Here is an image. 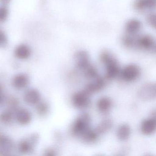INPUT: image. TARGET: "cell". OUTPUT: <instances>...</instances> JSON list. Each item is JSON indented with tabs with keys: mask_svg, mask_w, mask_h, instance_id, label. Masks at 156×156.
<instances>
[{
	"mask_svg": "<svg viewBox=\"0 0 156 156\" xmlns=\"http://www.w3.org/2000/svg\"><path fill=\"white\" fill-rule=\"evenodd\" d=\"M100 60L105 66L106 76L108 79H114L119 74V65L113 55L108 52H104L101 54Z\"/></svg>",
	"mask_w": 156,
	"mask_h": 156,
	"instance_id": "6da1fadb",
	"label": "cell"
},
{
	"mask_svg": "<svg viewBox=\"0 0 156 156\" xmlns=\"http://www.w3.org/2000/svg\"><path fill=\"white\" fill-rule=\"evenodd\" d=\"M91 118L87 113L79 115L74 121L71 127L72 134L81 137L87 131L90 129Z\"/></svg>",
	"mask_w": 156,
	"mask_h": 156,
	"instance_id": "7a4b0ae2",
	"label": "cell"
},
{
	"mask_svg": "<svg viewBox=\"0 0 156 156\" xmlns=\"http://www.w3.org/2000/svg\"><path fill=\"white\" fill-rule=\"evenodd\" d=\"M121 78L126 82H132L136 80L140 75V70L135 64H129L125 66L120 72Z\"/></svg>",
	"mask_w": 156,
	"mask_h": 156,
	"instance_id": "3957f363",
	"label": "cell"
},
{
	"mask_svg": "<svg viewBox=\"0 0 156 156\" xmlns=\"http://www.w3.org/2000/svg\"><path fill=\"white\" fill-rule=\"evenodd\" d=\"M138 96L141 100L149 101L155 99L156 96V86L155 83L145 84L138 91Z\"/></svg>",
	"mask_w": 156,
	"mask_h": 156,
	"instance_id": "277c9868",
	"label": "cell"
},
{
	"mask_svg": "<svg viewBox=\"0 0 156 156\" xmlns=\"http://www.w3.org/2000/svg\"><path fill=\"white\" fill-rule=\"evenodd\" d=\"M90 95L84 90L77 92L72 97V103L76 108H84L90 103Z\"/></svg>",
	"mask_w": 156,
	"mask_h": 156,
	"instance_id": "5b68a950",
	"label": "cell"
},
{
	"mask_svg": "<svg viewBox=\"0 0 156 156\" xmlns=\"http://www.w3.org/2000/svg\"><path fill=\"white\" fill-rule=\"evenodd\" d=\"M135 46L145 51H153L155 50V41L150 35H143L136 39Z\"/></svg>",
	"mask_w": 156,
	"mask_h": 156,
	"instance_id": "8992f818",
	"label": "cell"
},
{
	"mask_svg": "<svg viewBox=\"0 0 156 156\" xmlns=\"http://www.w3.org/2000/svg\"><path fill=\"white\" fill-rule=\"evenodd\" d=\"M75 61L77 68L82 71H83L91 65L89 55L85 51L77 52L75 55Z\"/></svg>",
	"mask_w": 156,
	"mask_h": 156,
	"instance_id": "52a82bcc",
	"label": "cell"
},
{
	"mask_svg": "<svg viewBox=\"0 0 156 156\" xmlns=\"http://www.w3.org/2000/svg\"><path fill=\"white\" fill-rule=\"evenodd\" d=\"M105 85V82L102 77L98 76L94 81L87 84L85 87L84 91L89 95L100 91Z\"/></svg>",
	"mask_w": 156,
	"mask_h": 156,
	"instance_id": "ba28073f",
	"label": "cell"
},
{
	"mask_svg": "<svg viewBox=\"0 0 156 156\" xmlns=\"http://www.w3.org/2000/svg\"><path fill=\"white\" fill-rule=\"evenodd\" d=\"M24 100L29 105H37L41 100V95L36 89L30 88L25 92Z\"/></svg>",
	"mask_w": 156,
	"mask_h": 156,
	"instance_id": "9c48e42d",
	"label": "cell"
},
{
	"mask_svg": "<svg viewBox=\"0 0 156 156\" xmlns=\"http://www.w3.org/2000/svg\"><path fill=\"white\" fill-rule=\"evenodd\" d=\"M156 122L155 117L145 119L141 124V132L147 136L153 134L156 130Z\"/></svg>",
	"mask_w": 156,
	"mask_h": 156,
	"instance_id": "30bf717a",
	"label": "cell"
},
{
	"mask_svg": "<svg viewBox=\"0 0 156 156\" xmlns=\"http://www.w3.org/2000/svg\"><path fill=\"white\" fill-rule=\"evenodd\" d=\"M31 52L30 46L27 44H21L16 47L14 51V55L18 59L26 60L30 58Z\"/></svg>",
	"mask_w": 156,
	"mask_h": 156,
	"instance_id": "8fae6325",
	"label": "cell"
},
{
	"mask_svg": "<svg viewBox=\"0 0 156 156\" xmlns=\"http://www.w3.org/2000/svg\"><path fill=\"white\" fill-rule=\"evenodd\" d=\"M29 81V78L26 75L23 73L18 74L12 79V85L17 89H23L28 85Z\"/></svg>",
	"mask_w": 156,
	"mask_h": 156,
	"instance_id": "7c38bea8",
	"label": "cell"
},
{
	"mask_svg": "<svg viewBox=\"0 0 156 156\" xmlns=\"http://www.w3.org/2000/svg\"><path fill=\"white\" fill-rule=\"evenodd\" d=\"M16 118L19 124L22 125H26L30 122L32 115L28 110L21 108L17 111L16 114Z\"/></svg>",
	"mask_w": 156,
	"mask_h": 156,
	"instance_id": "4fadbf2b",
	"label": "cell"
},
{
	"mask_svg": "<svg viewBox=\"0 0 156 156\" xmlns=\"http://www.w3.org/2000/svg\"><path fill=\"white\" fill-rule=\"evenodd\" d=\"M131 134L130 126L126 124L120 125L117 130V137L119 140L125 141L129 138Z\"/></svg>",
	"mask_w": 156,
	"mask_h": 156,
	"instance_id": "5bb4252c",
	"label": "cell"
},
{
	"mask_svg": "<svg viewBox=\"0 0 156 156\" xmlns=\"http://www.w3.org/2000/svg\"><path fill=\"white\" fill-rule=\"evenodd\" d=\"M97 106L100 112L106 113L109 111L112 107V100L109 98L103 97L98 101Z\"/></svg>",
	"mask_w": 156,
	"mask_h": 156,
	"instance_id": "9a60e30c",
	"label": "cell"
},
{
	"mask_svg": "<svg viewBox=\"0 0 156 156\" xmlns=\"http://www.w3.org/2000/svg\"><path fill=\"white\" fill-rule=\"evenodd\" d=\"M12 141L9 138L0 135V153H9L12 149Z\"/></svg>",
	"mask_w": 156,
	"mask_h": 156,
	"instance_id": "2e32d148",
	"label": "cell"
},
{
	"mask_svg": "<svg viewBox=\"0 0 156 156\" xmlns=\"http://www.w3.org/2000/svg\"><path fill=\"white\" fill-rule=\"evenodd\" d=\"M141 23L138 20H131L129 21L126 25V31L130 34H136L140 30Z\"/></svg>",
	"mask_w": 156,
	"mask_h": 156,
	"instance_id": "e0dca14e",
	"label": "cell"
},
{
	"mask_svg": "<svg viewBox=\"0 0 156 156\" xmlns=\"http://www.w3.org/2000/svg\"><path fill=\"white\" fill-rule=\"evenodd\" d=\"M113 126V122L111 119H105L102 120L101 123H99L94 129L95 131L100 136L101 134L105 133L108 131L112 128Z\"/></svg>",
	"mask_w": 156,
	"mask_h": 156,
	"instance_id": "ac0fdd59",
	"label": "cell"
},
{
	"mask_svg": "<svg viewBox=\"0 0 156 156\" xmlns=\"http://www.w3.org/2000/svg\"><path fill=\"white\" fill-rule=\"evenodd\" d=\"M156 6V0H137L135 3V7L138 10L152 9Z\"/></svg>",
	"mask_w": 156,
	"mask_h": 156,
	"instance_id": "d6986e66",
	"label": "cell"
},
{
	"mask_svg": "<svg viewBox=\"0 0 156 156\" xmlns=\"http://www.w3.org/2000/svg\"><path fill=\"white\" fill-rule=\"evenodd\" d=\"M98 134L95 130H92L91 129L87 131L81 137L83 140L87 143H93L96 141L98 138Z\"/></svg>",
	"mask_w": 156,
	"mask_h": 156,
	"instance_id": "ffe728a7",
	"label": "cell"
},
{
	"mask_svg": "<svg viewBox=\"0 0 156 156\" xmlns=\"http://www.w3.org/2000/svg\"><path fill=\"white\" fill-rule=\"evenodd\" d=\"M83 72L85 76L88 79H94L99 76L97 69L92 65H90Z\"/></svg>",
	"mask_w": 156,
	"mask_h": 156,
	"instance_id": "44dd1931",
	"label": "cell"
},
{
	"mask_svg": "<svg viewBox=\"0 0 156 156\" xmlns=\"http://www.w3.org/2000/svg\"><path fill=\"white\" fill-rule=\"evenodd\" d=\"M19 151L22 153H27L30 152L32 149V145L26 140L20 141L18 146Z\"/></svg>",
	"mask_w": 156,
	"mask_h": 156,
	"instance_id": "7402d4cb",
	"label": "cell"
},
{
	"mask_svg": "<svg viewBox=\"0 0 156 156\" xmlns=\"http://www.w3.org/2000/svg\"><path fill=\"white\" fill-rule=\"evenodd\" d=\"M37 105V111L38 114L41 115H44L47 114L49 110V107L48 105L44 102L38 103Z\"/></svg>",
	"mask_w": 156,
	"mask_h": 156,
	"instance_id": "603a6c76",
	"label": "cell"
},
{
	"mask_svg": "<svg viewBox=\"0 0 156 156\" xmlns=\"http://www.w3.org/2000/svg\"><path fill=\"white\" fill-rule=\"evenodd\" d=\"M9 15V11L8 8L5 6H0V23L6 21Z\"/></svg>",
	"mask_w": 156,
	"mask_h": 156,
	"instance_id": "cb8c5ba5",
	"label": "cell"
},
{
	"mask_svg": "<svg viewBox=\"0 0 156 156\" xmlns=\"http://www.w3.org/2000/svg\"><path fill=\"white\" fill-rule=\"evenodd\" d=\"M136 39L130 36H126L123 38L122 42L124 45L128 48H132L135 46Z\"/></svg>",
	"mask_w": 156,
	"mask_h": 156,
	"instance_id": "d4e9b609",
	"label": "cell"
},
{
	"mask_svg": "<svg viewBox=\"0 0 156 156\" xmlns=\"http://www.w3.org/2000/svg\"><path fill=\"white\" fill-rule=\"evenodd\" d=\"M8 40L5 33L0 30V48H5L8 44Z\"/></svg>",
	"mask_w": 156,
	"mask_h": 156,
	"instance_id": "484cf974",
	"label": "cell"
},
{
	"mask_svg": "<svg viewBox=\"0 0 156 156\" xmlns=\"http://www.w3.org/2000/svg\"><path fill=\"white\" fill-rule=\"evenodd\" d=\"M12 118V115L9 111H6L2 114L0 119L4 123H9L11 121Z\"/></svg>",
	"mask_w": 156,
	"mask_h": 156,
	"instance_id": "4316f807",
	"label": "cell"
},
{
	"mask_svg": "<svg viewBox=\"0 0 156 156\" xmlns=\"http://www.w3.org/2000/svg\"><path fill=\"white\" fill-rule=\"evenodd\" d=\"M148 23L151 27L155 28L156 26V16L155 14H151L149 16L147 19Z\"/></svg>",
	"mask_w": 156,
	"mask_h": 156,
	"instance_id": "83f0119b",
	"label": "cell"
},
{
	"mask_svg": "<svg viewBox=\"0 0 156 156\" xmlns=\"http://www.w3.org/2000/svg\"><path fill=\"white\" fill-rule=\"evenodd\" d=\"M11 1V0H0V4L3 6H7Z\"/></svg>",
	"mask_w": 156,
	"mask_h": 156,
	"instance_id": "f1b7e54d",
	"label": "cell"
},
{
	"mask_svg": "<svg viewBox=\"0 0 156 156\" xmlns=\"http://www.w3.org/2000/svg\"><path fill=\"white\" fill-rule=\"evenodd\" d=\"M4 98L3 92L0 93V105H2L4 101Z\"/></svg>",
	"mask_w": 156,
	"mask_h": 156,
	"instance_id": "f546056e",
	"label": "cell"
}]
</instances>
